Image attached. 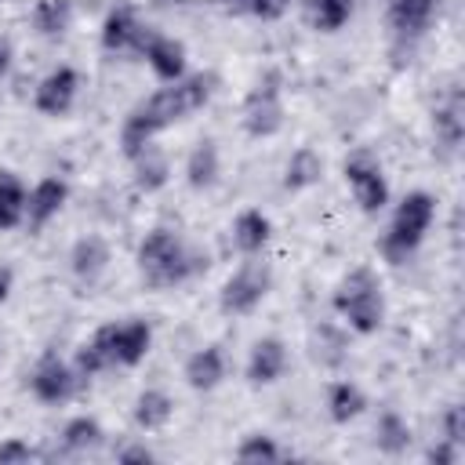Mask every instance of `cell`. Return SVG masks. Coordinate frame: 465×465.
Masks as SVG:
<instances>
[{
    "label": "cell",
    "mask_w": 465,
    "mask_h": 465,
    "mask_svg": "<svg viewBox=\"0 0 465 465\" xmlns=\"http://www.w3.org/2000/svg\"><path fill=\"white\" fill-rule=\"evenodd\" d=\"M214 84H218L214 73H185L182 80H174V84L153 91L149 98H142L120 124V153L131 160L149 142H156L167 127L189 120L196 109H203L211 102Z\"/></svg>",
    "instance_id": "6da1fadb"
},
{
    "label": "cell",
    "mask_w": 465,
    "mask_h": 465,
    "mask_svg": "<svg viewBox=\"0 0 465 465\" xmlns=\"http://www.w3.org/2000/svg\"><path fill=\"white\" fill-rule=\"evenodd\" d=\"M134 262H138L142 283L153 291H174L196 280L200 272H207V254L193 247L178 229H167V225H156L142 236Z\"/></svg>",
    "instance_id": "7a4b0ae2"
},
{
    "label": "cell",
    "mask_w": 465,
    "mask_h": 465,
    "mask_svg": "<svg viewBox=\"0 0 465 465\" xmlns=\"http://www.w3.org/2000/svg\"><path fill=\"white\" fill-rule=\"evenodd\" d=\"M331 309L352 334H378L385 323V283L371 265L349 269L334 291H331Z\"/></svg>",
    "instance_id": "3957f363"
},
{
    "label": "cell",
    "mask_w": 465,
    "mask_h": 465,
    "mask_svg": "<svg viewBox=\"0 0 465 465\" xmlns=\"http://www.w3.org/2000/svg\"><path fill=\"white\" fill-rule=\"evenodd\" d=\"M432 222H436V196L425 193V189H411V193L396 203V211H392V218H389V229L381 232V243H378V247H381L385 262L403 265V262L425 243Z\"/></svg>",
    "instance_id": "277c9868"
},
{
    "label": "cell",
    "mask_w": 465,
    "mask_h": 465,
    "mask_svg": "<svg viewBox=\"0 0 465 465\" xmlns=\"http://www.w3.org/2000/svg\"><path fill=\"white\" fill-rule=\"evenodd\" d=\"M287 124V105H283V73L280 69H265L251 91L243 94V105H240V127L247 138L254 142H265V138H276Z\"/></svg>",
    "instance_id": "5b68a950"
},
{
    "label": "cell",
    "mask_w": 465,
    "mask_h": 465,
    "mask_svg": "<svg viewBox=\"0 0 465 465\" xmlns=\"http://www.w3.org/2000/svg\"><path fill=\"white\" fill-rule=\"evenodd\" d=\"M269 291H272V269H269V262H262V254L243 258L225 276V283L218 291V309H222V316H232V320L236 316H251L269 298Z\"/></svg>",
    "instance_id": "8992f818"
},
{
    "label": "cell",
    "mask_w": 465,
    "mask_h": 465,
    "mask_svg": "<svg viewBox=\"0 0 465 465\" xmlns=\"http://www.w3.org/2000/svg\"><path fill=\"white\" fill-rule=\"evenodd\" d=\"M341 174H345V185L363 214H381L389 207V178H385L381 160L371 149H356L345 160Z\"/></svg>",
    "instance_id": "52a82bcc"
},
{
    "label": "cell",
    "mask_w": 465,
    "mask_h": 465,
    "mask_svg": "<svg viewBox=\"0 0 465 465\" xmlns=\"http://www.w3.org/2000/svg\"><path fill=\"white\" fill-rule=\"evenodd\" d=\"M80 389V374L73 367V360L58 356V352H44L33 371H29V392L44 403V407H62L76 396Z\"/></svg>",
    "instance_id": "ba28073f"
},
{
    "label": "cell",
    "mask_w": 465,
    "mask_h": 465,
    "mask_svg": "<svg viewBox=\"0 0 465 465\" xmlns=\"http://www.w3.org/2000/svg\"><path fill=\"white\" fill-rule=\"evenodd\" d=\"M76 98H80V73L73 65H54L51 73L40 76L33 91V109L47 120H62L73 113Z\"/></svg>",
    "instance_id": "9c48e42d"
},
{
    "label": "cell",
    "mask_w": 465,
    "mask_h": 465,
    "mask_svg": "<svg viewBox=\"0 0 465 465\" xmlns=\"http://www.w3.org/2000/svg\"><path fill=\"white\" fill-rule=\"evenodd\" d=\"M98 331H102L116 367H138L153 349V323L149 320H138V316L113 320V323H102Z\"/></svg>",
    "instance_id": "30bf717a"
},
{
    "label": "cell",
    "mask_w": 465,
    "mask_h": 465,
    "mask_svg": "<svg viewBox=\"0 0 465 465\" xmlns=\"http://www.w3.org/2000/svg\"><path fill=\"white\" fill-rule=\"evenodd\" d=\"M145 36H149V25L138 18V11H134L131 4H116V7L102 18V29H98L102 51H109V54L142 51Z\"/></svg>",
    "instance_id": "8fae6325"
},
{
    "label": "cell",
    "mask_w": 465,
    "mask_h": 465,
    "mask_svg": "<svg viewBox=\"0 0 465 465\" xmlns=\"http://www.w3.org/2000/svg\"><path fill=\"white\" fill-rule=\"evenodd\" d=\"M287 363H291V352H287V341L283 338H276V334L258 338L251 345V352H247V363H243L247 385H254V389L276 385L287 374Z\"/></svg>",
    "instance_id": "7c38bea8"
},
{
    "label": "cell",
    "mask_w": 465,
    "mask_h": 465,
    "mask_svg": "<svg viewBox=\"0 0 465 465\" xmlns=\"http://www.w3.org/2000/svg\"><path fill=\"white\" fill-rule=\"evenodd\" d=\"M138 54L145 58V65L153 69V76H156L160 84H174V80H182V76L189 73L185 44L174 40V36H167V33L149 29V36H145V44H142Z\"/></svg>",
    "instance_id": "4fadbf2b"
},
{
    "label": "cell",
    "mask_w": 465,
    "mask_h": 465,
    "mask_svg": "<svg viewBox=\"0 0 465 465\" xmlns=\"http://www.w3.org/2000/svg\"><path fill=\"white\" fill-rule=\"evenodd\" d=\"M65 203H69V182L58 178V174H47V178H40L29 189V196H25V222L22 225L40 232V229H47L62 214Z\"/></svg>",
    "instance_id": "5bb4252c"
},
{
    "label": "cell",
    "mask_w": 465,
    "mask_h": 465,
    "mask_svg": "<svg viewBox=\"0 0 465 465\" xmlns=\"http://www.w3.org/2000/svg\"><path fill=\"white\" fill-rule=\"evenodd\" d=\"M109 262H113V247H109V240L98 236V232H87V236H80V240L69 247V272H73V280L84 283V287H94V283L105 276Z\"/></svg>",
    "instance_id": "9a60e30c"
},
{
    "label": "cell",
    "mask_w": 465,
    "mask_h": 465,
    "mask_svg": "<svg viewBox=\"0 0 465 465\" xmlns=\"http://www.w3.org/2000/svg\"><path fill=\"white\" fill-rule=\"evenodd\" d=\"M229 374V360H225V349L222 345H200L185 356V367H182V378L193 392H214Z\"/></svg>",
    "instance_id": "2e32d148"
},
{
    "label": "cell",
    "mask_w": 465,
    "mask_h": 465,
    "mask_svg": "<svg viewBox=\"0 0 465 465\" xmlns=\"http://www.w3.org/2000/svg\"><path fill=\"white\" fill-rule=\"evenodd\" d=\"M432 138H436V149L443 156H454L461 149V138H465V105H461V94L458 91H450L432 109Z\"/></svg>",
    "instance_id": "e0dca14e"
},
{
    "label": "cell",
    "mask_w": 465,
    "mask_h": 465,
    "mask_svg": "<svg viewBox=\"0 0 465 465\" xmlns=\"http://www.w3.org/2000/svg\"><path fill=\"white\" fill-rule=\"evenodd\" d=\"M222 178V149L214 138H200L193 142V149L185 153V185L193 193H207L214 189Z\"/></svg>",
    "instance_id": "ac0fdd59"
},
{
    "label": "cell",
    "mask_w": 465,
    "mask_h": 465,
    "mask_svg": "<svg viewBox=\"0 0 465 465\" xmlns=\"http://www.w3.org/2000/svg\"><path fill=\"white\" fill-rule=\"evenodd\" d=\"M229 236H232V247H236L243 258H254V254H262V251L269 247V240H272V218H269L265 211H258V207H243V211L232 218Z\"/></svg>",
    "instance_id": "d6986e66"
},
{
    "label": "cell",
    "mask_w": 465,
    "mask_h": 465,
    "mask_svg": "<svg viewBox=\"0 0 465 465\" xmlns=\"http://www.w3.org/2000/svg\"><path fill=\"white\" fill-rule=\"evenodd\" d=\"M131 178H134V189L138 193H160L167 182H171V156H167V149L163 145H156V142H149L142 153H134L131 160Z\"/></svg>",
    "instance_id": "ffe728a7"
},
{
    "label": "cell",
    "mask_w": 465,
    "mask_h": 465,
    "mask_svg": "<svg viewBox=\"0 0 465 465\" xmlns=\"http://www.w3.org/2000/svg\"><path fill=\"white\" fill-rule=\"evenodd\" d=\"M440 0H389V29L400 40H418L436 18Z\"/></svg>",
    "instance_id": "44dd1931"
},
{
    "label": "cell",
    "mask_w": 465,
    "mask_h": 465,
    "mask_svg": "<svg viewBox=\"0 0 465 465\" xmlns=\"http://www.w3.org/2000/svg\"><path fill=\"white\" fill-rule=\"evenodd\" d=\"M323 407H327V418H331L334 425H349V421H356V418L371 407V400H367V392H363L356 381L338 378V381L327 385Z\"/></svg>",
    "instance_id": "7402d4cb"
},
{
    "label": "cell",
    "mask_w": 465,
    "mask_h": 465,
    "mask_svg": "<svg viewBox=\"0 0 465 465\" xmlns=\"http://www.w3.org/2000/svg\"><path fill=\"white\" fill-rule=\"evenodd\" d=\"M131 418H134V425H138L142 432H160V429H167L171 418H174V400H171V392H167V389H156V385L142 389V392L134 396Z\"/></svg>",
    "instance_id": "603a6c76"
},
{
    "label": "cell",
    "mask_w": 465,
    "mask_h": 465,
    "mask_svg": "<svg viewBox=\"0 0 465 465\" xmlns=\"http://www.w3.org/2000/svg\"><path fill=\"white\" fill-rule=\"evenodd\" d=\"M320 178H323V156L312 145H298L283 163V189L305 193V189L320 185Z\"/></svg>",
    "instance_id": "cb8c5ba5"
},
{
    "label": "cell",
    "mask_w": 465,
    "mask_h": 465,
    "mask_svg": "<svg viewBox=\"0 0 465 465\" xmlns=\"http://www.w3.org/2000/svg\"><path fill=\"white\" fill-rule=\"evenodd\" d=\"M73 18H76L73 0H36L33 15H29L33 33L44 36V40H62L73 29Z\"/></svg>",
    "instance_id": "d4e9b609"
},
{
    "label": "cell",
    "mask_w": 465,
    "mask_h": 465,
    "mask_svg": "<svg viewBox=\"0 0 465 465\" xmlns=\"http://www.w3.org/2000/svg\"><path fill=\"white\" fill-rule=\"evenodd\" d=\"M102 440H105L102 421L91 418V414H76V418H69V421L62 425V432H58V450H62V454H87V450L102 447Z\"/></svg>",
    "instance_id": "484cf974"
},
{
    "label": "cell",
    "mask_w": 465,
    "mask_h": 465,
    "mask_svg": "<svg viewBox=\"0 0 465 465\" xmlns=\"http://www.w3.org/2000/svg\"><path fill=\"white\" fill-rule=\"evenodd\" d=\"M374 447L381 450V454H389V458H400V454H407V447L414 443V432H411V425H407V418L400 414V411H381L378 414V421H374Z\"/></svg>",
    "instance_id": "4316f807"
},
{
    "label": "cell",
    "mask_w": 465,
    "mask_h": 465,
    "mask_svg": "<svg viewBox=\"0 0 465 465\" xmlns=\"http://www.w3.org/2000/svg\"><path fill=\"white\" fill-rule=\"evenodd\" d=\"M25 182L15 171L0 167V232H11L25 222Z\"/></svg>",
    "instance_id": "83f0119b"
},
{
    "label": "cell",
    "mask_w": 465,
    "mask_h": 465,
    "mask_svg": "<svg viewBox=\"0 0 465 465\" xmlns=\"http://www.w3.org/2000/svg\"><path fill=\"white\" fill-rule=\"evenodd\" d=\"M309 349H312V360L323 363V367H338L349 356V341L334 323H320L309 338Z\"/></svg>",
    "instance_id": "f1b7e54d"
},
{
    "label": "cell",
    "mask_w": 465,
    "mask_h": 465,
    "mask_svg": "<svg viewBox=\"0 0 465 465\" xmlns=\"http://www.w3.org/2000/svg\"><path fill=\"white\" fill-rule=\"evenodd\" d=\"M352 7H356V0H305L309 22L320 33H338L352 18Z\"/></svg>",
    "instance_id": "f546056e"
},
{
    "label": "cell",
    "mask_w": 465,
    "mask_h": 465,
    "mask_svg": "<svg viewBox=\"0 0 465 465\" xmlns=\"http://www.w3.org/2000/svg\"><path fill=\"white\" fill-rule=\"evenodd\" d=\"M232 458H236V461H247V465H262V461H280V458H287V450H283V447L276 443V436H269V432H247V436L236 443Z\"/></svg>",
    "instance_id": "4dcf8cb0"
},
{
    "label": "cell",
    "mask_w": 465,
    "mask_h": 465,
    "mask_svg": "<svg viewBox=\"0 0 465 465\" xmlns=\"http://www.w3.org/2000/svg\"><path fill=\"white\" fill-rule=\"evenodd\" d=\"M440 436L465 447V414H461V403H447L443 414H440Z\"/></svg>",
    "instance_id": "1f68e13d"
},
{
    "label": "cell",
    "mask_w": 465,
    "mask_h": 465,
    "mask_svg": "<svg viewBox=\"0 0 465 465\" xmlns=\"http://www.w3.org/2000/svg\"><path fill=\"white\" fill-rule=\"evenodd\" d=\"M36 458H44V450H36L33 443H25L18 436L0 443V465H25V461H36Z\"/></svg>",
    "instance_id": "d6a6232c"
},
{
    "label": "cell",
    "mask_w": 465,
    "mask_h": 465,
    "mask_svg": "<svg viewBox=\"0 0 465 465\" xmlns=\"http://www.w3.org/2000/svg\"><path fill=\"white\" fill-rule=\"evenodd\" d=\"M240 7L247 15H254V18H262V22H276V18L287 15L291 0H240Z\"/></svg>",
    "instance_id": "836d02e7"
},
{
    "label": "cell",
    "mask_w": 465,
    "mask_h": 465,
    "mask_svg": "<svg viewBox=\"0 0 465 465\" xmlns=\"http://www.w3.org/2000/svg\"><path fill=\"white\" fill-rule=\"evenodd\" d=\"M458 458H461V447L450 443V440H443V436H436V443L425 450V461L429 465H458Z\"/></svg>",
    "instance_id": "e575fe53"
},
{
    "label": "cell",
    "mask_w": 465,
    "mask_h": 465,
    "mask_svg": "<svg viewBox=\"0 0 465 465\" xmlns=\"http://www.w3.org/2000/svg\"><path fill=\"white\" fill-rule=\"evenodd\" d=\"M116 461H156V450L149 447V443H124L120 450H116Z\"/></svg>",
    "instance_id": "d590c367"
},
{
    "label": "cell",
    "mask_w": 465,
    "mask_h": 465,
    "mask_svg": "<svg viewBox=\"0 0 465 465\" xmlns=\"http://www.w3.org/2000/svg\"><path fill=\"white\" fill-rule=\"evenodd\" d=\"M11 65H15V47H11L7 36H0V80H7Z\"/></svg>",
    "instance_id": "8d00e7d4"
},
{
    "label": "cell",
    "mask_w": 465,
    "mask_h": 465,
    "mask_svg": "<svg viewBox=\"0 0 465 465\" xmlns=\"http://www.w3.org/2000/svg\"><path fill=\"white\" fill-rule=\"evenodd\" d=\"M11 291H15V269L7 262H0V305L11 298Z\"/></svg>",
    "instance_id": "74e56055"
},
{
    "label": "cell",
    "mask_w": 465,
    "mask_h": 465,
    "mask_svg": "<svg viewBox=\"0 0 465 465\" xmlns=\"http://www.w3.org/2000/svg\"><path fill=\"white\" fill-rule=\"evenodd\" d=\"M236 4H240V0H236Z\"/></svg>",
    "instance_id": "f35d334b"
}]
</instances>
